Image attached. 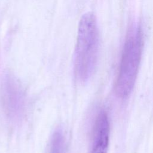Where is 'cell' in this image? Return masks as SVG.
Instances as JSON below:
<instances>
[{
	"label": "cell",
	"mask_w": 153,
	"mask_h": 153,
	"mask_svg": "<svg viewBox=\"0 0 153 153\" xmlns=\"http://www.w3.org/2000/svg\"><path fill=\"white\" fill-rule=\"evenodd\" d=\"M1 99L7 117L14 122L20 121L25 112L26 97L20 83L11 74H6L2 79Z\"/></svg>",
	"instance_id": "3"
},
{
	"label": "cell",
	"mask_w": 153,
	"mask_h": 153,
	"mask_svg": "<svg viewBox=\"0 0 153 153\" xmlns=\"http://www.w3.org/2000/svg\"><path fill=\"white\" fill-rule=\"evenodd\" d=\"M143 49V33L139 25L133 23L128 29L115 84L116 95L127 97L137 78Z\"/></svg>",
	"instance_id": "2"
},
{
	"label": "cell",
	"mask_w": 153,
	"mask_h": 153,
	"mask_svg": "<svg viewBox=\"0 0 153 153\" xmlns=\"http://www.w3.org/2000/svg\"><path fill=\"white\" fill-rule=\"evenodd\" d=\"M99 36L97 22L91 13L80 19L75 50V68L77 78L87 82L94 71L99 55Z\"/></svg>",
	"instance_id": "1"
},
{
	"label": "cell",
	"mask_w": 153,
	"mask_h": 153,
	"mask_svg": "<svg viewBox=\"0 0 153 153\" xmlns=\"http://www.w3.org/2000/svg\"><path fill=\"white\" fill-rule=\"evenodd\" d=\"M109 142V118L105 111H100L94 122L89 153H107Z\"/></svg>",
	"instance_id": "4"
},
{
	"label": "cell",
	"mask_w": 153,
	"mask_h": 153,
	"mask_svg": "<svg viewBox=\"0 0 153 153\" xmlns=\"http://www.w3.org/2000/svg\"><path fill=\"white\" fill-rule=\"evenodd\" d=\"M49 153H66L65 139L60 128H57L51 136Z\"/></svg>",
	"instance_id": "5"
}]
</instances>
